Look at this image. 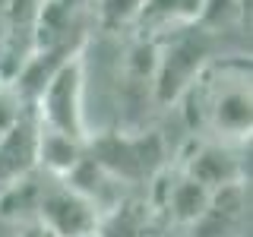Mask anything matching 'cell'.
<instances>
[{
  "instance_id": "1",
  "label": "cell",
  "mask_w": 253,
  "mask_h": 237,
  "mask_svg": "<svg viewBox=\"0 0 253 237\" xmlns=\"http://www.w3.org/2000/svg\"><path fill=\"white\" fill-rule=\"evenodd\" d=\"M171 111H180V123L193 136L250 146V57H209Z\"/></svg>"
},
{
  "instance_id": "2",
  "label": "cell",
  "mask_w": 253,
  "mask_h": 237,
  "mask_svg": "<svg viewBox=\"0 0 253 237\" xmlns=\"http://www.w3.org/2000/svg\"><path fill=\"white\" fill-rule=\"evenodd\" d=\"M85 155L95 158L105 171H111L117 180H124L133 190H146L152 180L171 164L174 146L168 142L162 123L146 126H101L89 130L85 136Z\"/></svg>"
},
{
  "instance_id": "3",
  "label": "cell",
  "mask_w": 253,
  "mask_h": 237,
  "mask_svg": "<svg viewBox=\"0 0 253 237\" xmlns=\"http://www.w3.org/2000/svg\"><path fill=\"white\" fill-rule=\"evenodd\" d=\"M215 38L200 26H184L177 32H168L155 41V105L158 114L168 111L180 101L187 85L196 79V73L215 57Z\"/></svg>"
},
{
  "instance_id": "4",
  "label": "cell",
  "mask_w": 253,
  "mask_h": 237,
  "mask_svg": "<svg viewBox=\"0 0 253 237\" xmlns=\"http://www.w3.org/2000/svg\"><path fill=\"white\" fill-rule=\"evenodd\" d=\"M85 47L63 60L32 101L38 120L44 126H54V130L76 139L89 136V123H85Z\"/></svg>"
},
{
  "instance_id": "5",
  "label": "cell",
  "mask_w": 253,
  "mask_h": 237,
  "mask_svg": "<svg viewBox=\"0 0 253 237\" xmlns=\"http://www.w3.org/2000/svg\"><path fill=\"white\" fill-rule=\"evenodd\" d=\"M171 164H177L180 171L200 180L203 187L218 190L225 184H234V180H247V146L187 133L177 152H174Z\"/></svg>"
},
{
  "instance_id": "6",
  "label": "cell",
  "mask_w": 253,
  "mask_h": 237,
  "mask_svg": "<svg viewBox=\"0 0 253 237\" xmlns=\"http://www.w3.org/2000/svg\"><path fill=\"white\" fill-rule=\"evenodd\" d=\"M98 218L101 215L95 212V205L76 187H70L67 177L44 171L35 221H42L57 237H92L98 228Z\"/></svg>"
},
{
  "instance_id": "7",
  "label": "cell",
  "mask_w": 253,
  "mask_h": 237,
  "mask_svg": "<svg viewBox=\"0 0 253 237\" xmlns=\"http://www.w3.org/2000/svg\"><path fill=\"white\" fill-rule=\"evenodd\" d=\"M44 0H0V76L13 79L35 51V26Z\"/></svg>"
},
{
  "instance_id": "8",
  "label": "cell",
  "mask_w": 253,
  "mask_h": 237,
  "mask_svg": "<svg viewBox=\"0 0 253 237\" xmlns=\"http://www.w3.org/2000/svg\"><path fill=\"white\" fill-rule=\"evenodd\" d=\"M38 168V114L32 105L10 130L0 133V190Z\"/></svg>"
},
{
  "instance_id": "9",
  "label": "cell",
  "mask_w": 253,
  "mask_h": 237,
  "mask_svg": "<svg viewBox=\"0 0 253 237\" xmlns=\"http://www.w3.org/2000/svg\"><path fill=\"white\" fill-rule=\"evenodd\" d=\"M67 184L70 187H76L79 193L85 196L92 205H95V212L98 215H108L111 209H117L126 196H133V193H139V190H133V187H126L124 180H117L111 171H105L95 158L89 155H83L76 161V168L67 174Z\"/></svg>"
},
{
  "instance_id": "10",
  "label": "cell",
  "mask_w": 253,
  "mask_h": 237,
  "mask_svg": "<svg viewBox=\"0 0 253 237\" xmlns=\"http://www.w3.org/2000/svg\"><path fill=\"white\" fill-rule=\"evenodd\" d=\"M200 10H203V0H142L130 35L158 41L168 32H177L184 26H196Z\"/></svg>"
},
{
  "instance_id": "11",
  "label": "cell",
  "mask_w": 253,
  "mask_h": 237,
  "mask_svg": "<svg viewBox=\"0 0 253 237\" xmlns=\"http://www.w3.org/2000/svg\"><path fill=\"white\" fill-rule=\"evenodd\" d=\"M83 155H85V139L67 136V133L54 130V126H44L38 120V168L42 171L67 177Z\"/></svg>"
},
{
  "instance_id": "12",
  "label": "cell",
  "mask_w": 253,
  "mask_h": 237,
  "mask_svg": "<svg viewBox=\"0 0 253 237\" xmlns=\"http://www.w3.org/2000/svg\"><path fill=\"white\" fill-rule=\"evenodd\" d=\"M42 180L44 171L35 168L26 177H19L16 184L0 190V218L10 225H29L38 215V196H42Z\"/></svg>"
},
{
  "instance_id": "13",
  "label": "cell",
  "mask_w": 253,
  "mask_h": 237,
  "mask_svg": "<svg viewBox=\"0 0 253 237\" xmlns=\"http://www.w3.org/2000/svg\"><path fill=\"white\" fill-rule=\"evenodd\" d=\"M142 0H89L92 29L101 35H130Z\"/></svg>"
},
{
  "instance_id": "14",
  "label": "cell",
  "mask_w": 253,
  "mask_h": 237,
  "mask_svg": "<svg viewBox=\"0 0 253 237\" xmlns=\"http://www.w3.org/2000/svg\"><path fill=\"white\" fill-rule=\"evenodd\" d=\"M250 3L244 0H203V10L196 26L206 29L209 35H221V32H231L234 26H241L247 19Z\"/></svg>"
},
{
  "instance_id": "15",
  "label": "cell",
  "mask_w": 253,
  "mask_h": 237,
  "mask_svg": "<svg viewBox=\"0 0 253 237\" xmlns=\"http://www.w3.org/2000/svg\"><path fill=\"white\" fill-rule=\"evenodd\" d=\"M29 108H32V101H26L19 95V89L13 85V79H3V76H0V133L10 130V126L19 120Z\"/></svg>"
},
{
  "instance_id": "16",
  "label": "cell",
  "mask_w": 253,
  "mask_h": 237,
  "mask_svg": "<svg viewBox=\"0 0 253 237\" xmlns=\"http://www.w3.org/2000/svg\"><path fill=\"white\" fill-rule=\"evenodd\" d=\"M152 237H155V234H152Z\"/></svg>"
}]
</instances>
